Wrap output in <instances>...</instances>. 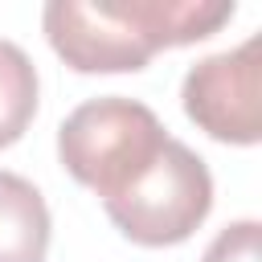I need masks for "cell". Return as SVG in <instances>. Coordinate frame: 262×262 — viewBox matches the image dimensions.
I'll list each match as a JSON object with an SVG mask.
<instances>
[{"label": "cell", "instance_id": "cell-1", "mask_svg": "<svg viewBox=\"0 0 262 262\" xmlns=\"http://www.w3.org/2000/svg\"><path fill=\"white\" fill-rule=\"evenodd\" d=\"M229 16L233 0H49L41 25L70 70L127 74L160 49L213 37Z\"/></svg>", "mask_w": 262, "mask_h": 262}, {"label": "cell", "instance_id": "cell-2", "mask_svg": "<svg viewBox=\"0 0 262 262\" xmlns=\"http://www.w3.org/2000/svg\"><path fill=\"white\" fill-rule=\"evenodd\" d=\"M106 217L135 246H176L196 233V225L213 209V176L209 164L180 139H164V147L102 201Z\"/></svg>", "mask_w": 262, "mask_h": 262}, {"label": "cell", "instance_id": "cell-3", "mask_svg": "<svg viewBox=\"0 0 262 262\" xmlns=\"http://www.w3.org/2000/svg\"><path fill=\"white\" fill-rule=\"evenodd\" d=\"M164 139L168 131L151 106L123 94H102L66 115L57 127V160L78 184L106 201L164 147Z\"/></svg>", "mask_w": 262, "mask_h": 262}, {"label": "cell", "instance_id": "cell-4", "mask_svg": "<svg viewBox=\"0 0 262 262\" xmlns=\"http://www.w3.org/2000/svg\"><path fill=\"white\" fill-rule=\"evenodd\" d=\"M262 37L242 41L237 49L201 57L180 86L184 115L221 143H258L262 139Z\"/></svg>", "mask_w": 262, "mask_h": 262}, {"label": "cell", "instance_id": "cell-5", "mask_svg": "<svg viewBox=\"0 0 262 262\" xmlns=\"http://www.w3.org/2000/svg\"><path fill=\"white\" fill-rule=\"evenodd\" d=\"M49 205L33 180L0 172V262H45Z\"/></svg>", "mask_w": 262, "mask_h": 262}, {"label": "cell", "instance_id": "cell-6", "mask_svg": "<svg viewBox=\"0 0 262 262\" xmlns=\"http://www.w3.org/2000/svg\"><path fill=\"white\" fill-rule=\"evenodd\" d=\"M37 115V66L33 57L0 37V147L16 143Z\"/></svg>", "mask_w": 262, "mask_h": 262}, {"label": "cell", "instance_id": "cell-7", "mask_svg": "<svg viewBox=\"0 0 262 262\" xmlns=\"http://www.w3.org/2000/svg\"><path fill=\"white\" fill-rule=\"evenodd\" d=\"M201 262H262V225L250 221V217L225 225L209 242V250H205Z\"/></svg>", "mask_w": 262, "mask_h": 262}]
</instances>
